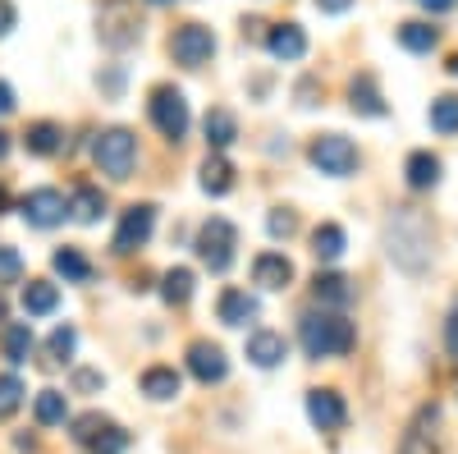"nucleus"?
Masks as SVG:
<instances>
[{
	"label": "nucleus",
	"instance_id": "1",
	"mask_svg": "<svg viewBox=\"0 0 458 454\" xmlns=\"http://www.w3.org/2000/svg\"><path fill=\"white\" fill-rule=\"evenodd\" d=\"M386 253L408 276H422L431 267V225H427V216L412 211V207H399L386 220Z\"/></svg>",
	"mask_w": 458,
	"mask_h": 454
},
{
	"label": "nucleus",
	"instance_id": "2",
	"mask_svg": "<svg viewBox=\"0 0 458 454\" xmlns=\"http://www.w3.org/2000/svg\"><path fill=\"white\" fill-rule=\"evenodd\" d=\"M298 339H302V354L308 358H344L353 345H358V330L349 317L339 313H308L298 321Z\"/></svg>",
	"mask_w": 458,
	"mask_h": 454
},
{
	"label": "nucleus",
	"instance_id": "3",
	"mask_svg": "<svg viewBox=\"0 0 458 454\" xmlns=\"http://www.w3.org/2000/svg\"><path fill=\"white\" fill-rule=\"evenodd\" d=\"M97 37H101V47H110V51L138 47L142 42V19H138L133 0H101V10H97Z\"/></svg>",
	"mask_w": 458,
	"mask_h": 454
},
{
	"label": "nucleus",
	"instance_id": "4",
	"mask_svg": "<svg viewBox=\"0 0 458 454\" xmlns=\"http://www.w3.org/2000/svg\"><path fill=\"white\" fill-rule=\"evenodd\" d=\"M147 116H151V124L161 129V138H170V142H183V138H188V124H193L183 92L170 88V83L151 88V97H147Z\"/></svg>",
	"mask_w": 458,
	"mask_h": 454
},
{
	"label": "nucleus",
	"instance_id": "5",
	"mask_svg": "<svg viewBox=\"0 0 458 454\" xmlns=\"http://www.w3.org/2000/svg\"><path fill=\"white\" fill-rule=\"evenodd\" d=\"M234 248H239V230L225 216H211L198 230V257H202V267L216 271V276H225L229 267H234Z\"/></svg>",
	"mask_w": 458,
	"mask_h": 454
},
{
	"label": "nucleus",
	"instance_id": "6",
	"mask_svg": "<svg viewBox=\"0 0 458 454\" xmlns=\"http://www.w3.org/2000/svg\"><path fill=\"white\" fill-rule=\"evenodd\" d=\"M92 157H97L101 175L129 179L133 166H138V138H133L129 129H106V133H97V142H92Z\"/></svg>",
	"mask_w": 458,
	"mask_h": 454
},
{
	"label": "nucleus",
	"instance_id": "7",
	"mask_svg": "<svg viewBox=\"0 0 458 454\" xmlns=\"http://www.w3.org/2000/svg\"><path fill=\"white\" fill-rule=\"evenodd\" d=\"M308 157H312V166H317L321 175H330V179H349V175L358 170V147L344 138V133H321V138H312Z\"/></svg>",
	"mask_w": 458,
	"mask_h": 454
},
{
	"label": "nucleus",
	"instance_id": "8",
	"mask_svg": "<svg viewBox=\"0 0 458 454\" xmlns=\"http://www.w3.org/2000/svg\"><path fill=\"white\" fill-rule=\"evenodd\" d=\"M69 436L79 445H88L92 454H124L129 450V432L114 427L110 418H101V413H83V418H73Z\"/></svg>",
	"mask_w": 458,
	"mask_h": 454
},
{
	"label": "nucleus",
	"instance_id": "9",
	"mask_svg": "<svg viewBox=\"0 0 458 454\" xmlns=\"http://www.w3.org/2000/svg\"><path fill=\"white\" fill-rule=\"evenodd\" d=\"M170 56H174V64H183V69H202V64L216 56V32H211L207 23H183V28H174Z\"/></svg>",
	"mask_w": 458,
	"mask_h": 454
},
{
	"label": "nucleus",
	"instance_id": "10",
	"mask_svg": "<svg viewBox=\"0 0 458 454\" xmlns=\"http://www.w3.org/2000/svg\"><path fill=\"white\" fill-rule=\"evenodd\" d=\"M151 230H157V207L151 202H133L124 216H120V230H114V253H138Z\"/></svg>",
	"mask_w": 458,
	"mask_h": 454
},
{
	"label": "nucleus",
	"instance_id": "11",
	"mask_svg": "<svg viewBox=\"0 0 458 454\" xmlns=\"http://www.w3.org/2000/svg\"><path fill=\"white\" fill-rule=\"evenodd\" d=\"M188 372H193L202 386L225 381V376H229L225 349H220V345H211V339H193V345H188Z\"/></svg>",
	"mask_w": 458,
	"mask_h": 454
},
{
	"label": "nucleus",
	"instance_id": "12",
	"mask_svg": "<svg viewBox=\"0 0 458 454\" xmlns=\"http://www.w3.org/2000/svg\"><path fill=\"white\" fill-rule=\"evenodd\" d=\"M308 418L317 432H339L349 423V404L339 390H308Z\"/></svg>",
	"mask_w": 458,
	"mask_h": 454
},
{
	"label": "nucleus",
	"instance_id": "13",
	"mask_svg": "<svg viewBox=\"0 0 458 454\" xmlns=\"http://www.w3.org/2000/svg\"><path fill=\"white\" fill-rule=\"evenodd\" d=\"M436 427H440V408L422 404V408H417V418L408 423V432H403L399 454H436Z\"/></svg>",
	"mask_w": 458,
	"mask_h": 454
},
{
	"label": "nucleus",
	"instance_id": "14",
	"mask_svg": "<svg viewBox=\"0 0 458 454\" xmlns=\"http://www.w3.org/2000/svg\"><path fill=\"white\" fill-rule=\"evenodd\" d=\"M64 198L55 193V188H32V193L23 198V220L37 225V230H51V225L64 220Z\"/></svg>",
	"mask_w": 458,
	"mask_h": 454
},
{
	"label": "nucleus",
	"instance_id": "15",
	"mask_svg": "<svg viewBox=\"0 0 458 454\" xmlns=\"http://www.w3.org/2000/svg\"><path fill=\"white\" fill-rule=\"evenodd\" d=\"M266 51H271L276 60H284V64H293V60L308 56V32H302L298 23H276L271 32H266Z\"/></svg>",
	"mask_w": 458,
	"mask_h": 454
},
{
	"label": "nucleus",
	"instance_id": "16",
	"mask_svg": "<svg viewBox=\"0 0 458 454\" xmlns=\"http://www.w3.org/2000/svg\"><path fill=\"white\" fill-rule=\"evenodd\" d=\"M312 294H317V303H321V308H335V313H344V308H349V303L358 298L353 280H349V276H339V271H317V280H312Z\"/></svg>",
	"mask_w": 458,
	"mask_h": 454
},
{
	"label": "nucleus",
	"instance_id": "17",
	"mask_svg": "<svg viewBox=\"0 0 458 454\" xmlns=\"http://www.w3.org/2000/svg\"><path fill=\"white\" fill-rule=\"evenodd\" d=\"M252 280H257L261 289H289V285H293V261H289L284 253H261V257L252 261Z\"/></svg>",
	"mask_w": 458,
	"mask_h": 454
},
{
	"label": "nucleus",
	"instance_id": "18",
	"mask_svg": "<svg viewBox=\"0 0 458 454\" xmlns=\"http://www.w3.org/2000/svg\"><path fill=\"white\" fill-rule=\"evenodd\" d=\"M284 354H289V345L280 330H252L248 335V363L252 367H280Z\"/></svg>",
	"mask_w": 458,
	"mask_h": 454
},
{
	"label": "nucleus",
	"instance_id": "19",
	"mask_svg": "<svg viewBox=\"0 0 458 454\" xmlns=\"http://www.w3.org/2000/svg\"><path fill=\"white\" fill-rule=\"evenodd\" d=\"M349 106L358 110V116H371V120H380L386 116V97H380V88H376V73H358V79L349 83Z\"/></svg>",
	"mask_w": 458,
	"mask_h": 454
},
{
	"label": "nucleus",
	"instance_id": "20",
	"mask_svg": "<svg viewBox=\"0 0 458 454\" xmlns=\"http://www.w3.org/2000/svg\"><path fill=\"white\" fill-rule=\"evenodd\" d=\"M440 157H436V151H412V157L403 161V179H408V188H417V193H422V188H436L440 184Z\"/></svg>",
	"mask_w": 458,
	"mask_h": 454
},
{
	"label": "nucleus",
	"instance_id": "21",
	"mask_svg": "<svg viewBox=\"0 0 458 454\" xmlns=\"http://www.w3.org/2000/svg\"><path fill=\"white\" fill-rule=\"evenodd\" d=\"M23 147L32 151V157H55V151L64 147V129H60V124H51V120H37V124H28Z\"/></svg>",
	"mask_w": 458,
	"mask_h": 454
},
{
	"label": "nucleus",
	"instance_id": "22",
	"mask_svg": "<svg viewBox=\"0 0 458 454\" xmlns=\"http://www.w3.org/2000/svg\"><path fill=\"white\" fill-rule=\"evenodd\" d=\"M60 308V289L51 280H28L23 285V313L28 317H51Z\"/></svg>",
	"mask_w": 458,
	"mask_h": 454
},
{
	"label": "nucleus",
	"instance_id": "23",
	"mask_svg": "<svg viewBox=\"0 0 458 454\" xmlns=\"http://www.w3.org/2000/svg\"><path fill=\"white\" fill-rule=\"evenodd\" d=\"M216 313H220V321H225V326H243V321H252V317H257V298H252L248 289H225Z\"/></svg>",
	"mask_w": 458,
	"mask_h": 454
},
{
	"label": "nucleus",
	"instance_id": "24",
	"mask_svg": "<svg viewBox=\"0 0 458 454\" xmlns=\"http://www.w3.org/2000/svg\"><path fill=\"white\" fill-rule=\"evenodd\" d=\"M202 129H207V142L220 151V147H229L239 138V120H234V110H225V106H216V110H207V120H202Z\"/></svg>",
	"mask_w": 458,
	"mask_h": 454
},
{
	"label": "nucleus",
	"instance_id": "25",
	"mask_svg": "<svg viewBox=\"0 0 458 454\" xmlns=\"http://www.w3.org/2000/svg\"><path fill=\"white\" fill-rule=\"evenodd\" d=\"M344 248H349V239H344V230H339L335 220H326V225H317V230H312V257L317 261H339Z\"/></svg>",
	"mask_w": 458,
	"mask_h": 454
},
{
	"label": "nucleus",
	"instance_id": "26",
	"mask_svg": "<svg viewBox=\"0 0 458 454\" xmlns=\"http://www.w3.org/2000/svg\"><path fill=\"white\" fill-rule=\"evenodd\" d=\"M101 211H106L101 188H92V184H79V188H73V198H69V216H73V220H79V225H92Z\"/></svg>",
	"mask_w": 458,
	"mask_h": 454
},
{
	"label": "nucleus",
	"instance_id": "27",
	"mask_svg": "<svg viewBox=\"0 0 458 454\" xmlns=\"http://www.w3.org/2000/svg\"><path fill=\"white\" fill-rule=\"evenodd\" d=\"M399 42H403V51H412V56H427V51H436V42H440V28H431V23H422V19L399 23Z\"/></svg>",
	"mask_w": 458,
	"mask_h": 454
},
{
	"label": "nucleus",
	"instance_id": "28",
	"mask_svg": "<svg viewBox=\"0 0 458 454\" xmlns=\"http://www.w3.org/2000/svg\"><path fill=\"white\" fill-rule=\"evenodd\" d=\"M202 188H207L211 198H225L229 188H234V166H229V161L220 157V151L202 161Z\"/></svg>",
	"mask_w": 458,
	"mask_h": 454
},
{
	"label": "nucleus",
	"instance_id": "29",
	"mask_svg": "<svg viewBox=\"0 0 458 454\" xmlns=\"http://www.w3.org/2000/svg\"><path fill=\"white\" fill-rule=\"evenodd\" d=\"M179 386H183V381H179L174 367H147V372H142V395H147V399H174Z\"/></svg>",
	"mask_w": 458,
	"mask_h": 454
},
{
	"label": "nucleus",
	"instance_id": "30",
	"mask_svg": "<svg viewBox=\"0 0 458 454\" xmlns=\"http://www.w3.org/2000/svg\"><path fill=\"white\" fill-rule=\"evenodd\" d=\"M51 267L64 276V280H73V285H83V280H92V261L79 253V248H60L55 257H51Z\"/></svg>",
	"mask_w": 458,
	"mask_h": 454
},
{
	"label": "nucleus",
	"instance_id": "31",
	"mask_svg": "<svg viewBox=\"0 0 458 454\" xmlns=\"http://www.w3.org/2000/svg\"><path fill=\"white\" fill-rule=\"evenodd\" d=\"M161 298L170 303V308H183V303L193 298V271H188V267L165 271V280H161Z\"/></svg>",
	"mask_w": 458,
	"mask_h": 454
},
{
	"label": "nucleus",
	"instance_id": "32",
	"mask_svg": "<svg viewBox=\"0 0 458 454\" xmlns=\"http://www.w3.org/2000/svg\"><path fill=\"white\" fill-rule=\"evenodd\" d=\"M28 354H32V326H28V321L5 326V358H10L14 367H23Z\"/></svg>",
	"mask_w": 458,
	"mask_h": 454
},
{
	"label": "nucleus",
	"instance_id": "33",
	"mask_svg": "<svg viewBox=\"0 0 458 454\" xmlns=\"http://www.w3.org/2000/svg\"><path fill=\"white\" fill-rule=\"evenodd\" d=\"M32 413H37V423H42V427H60L69 404H64L60 390H42V395H37V404H32Z\"/></svg>",
	"mask_w": 458,
	"mask_h": 454
},
{
	"label": "nucleus",
	"instance_id": "34",
	"mask_svg": "<svg viewBox=\"0 0 458 454\" xmlns=\"http://www.w3.org/2000/svg\"><path fill=\"white\" fill-rule=\"evenodd\" d=\"M431 129L436 133H458V97L454 92L431 101Z\"/></svg>",
	"mask_w": 458,
	"mask_h": 454
},
{
	"label": "nucleus",
	"instance_id": "35",
	"mask_svg": "<svg viewBox=\"0 0 458 454\" xmlns=\"http://www.w3.org/2000/svg\"><path fill=\"white\" fill-rule=\"evenodd\" d=\"M47 349H51V363H69L73 349H79V330H73V326H55L51 339H47Z\"/></svg>",
	"mask_w": 458,
	"mask_h": 454
},
{
	"label": "nucleus",
	"instance_id": "36",
	"mask_svg": "<svg viewBox=\"0 0 458 454\" xmlns=\"http://www.w3.org/2000/svg\"><path fill=\"white\" fill-rule=\"evenodd\" d=\"M19 404H23V381L14 372H5V376H0V418H14Z\"/></svg>",
	"mask_w": 458,
	"mask_h": 454
},
{
	"label": "nucleus",
	"instance_id": "37",
	"mask_svg": "<svg viewBox=\"0 0 458 454\" xmlns=\"http://www.w3.org/2000/svg\"><path fill=\"white\" fill-rule=\"evenodd\" d=\"M266 230H271V235H276V239H289V235H293V230H298V216H293V211H284V207H280V211H271V220H266Z\"/></svg>",
	"mask_w": 458,
	"mask_h": 454
},
{
	"label": "nucleus",
	"instance_id": "38",
	"mask_svg": "<svg viewBox=\"0 0 458 454\" xmlns=\"http://www.w3.org/2000/svg\"><path fill=\"white\" fill-rule=\"evenodd\" d=\"M19 276H23L19 253H14V248H0V285H14Z\"/></svg>",
	"mask_w": 458,
	"mask_h": 454
},
{
	"label": "nucleus",
	"instance_id": "39",
	"mask_svg": "<svg viewBox=\"0 0 458 454\" xmlns=\"http://www.w3.org/2000/svg\"><path fill=\"white\" fill-rule=\"evenodd\" d=\"M73 386H79V390H101V386H106V376L92 372V367H79V372H73Z\"/></svg>",
	"mask_w": 458,
	"mask_h": 454
},
{
	"label": "nucleus",
	"instance_id": "40",
	"mask_svg": "<svg viewBox=\"0 0 458 454\" xmlns=\"http://www.w3.org/2000/svg\"><path fill=\"white\" fill-rule=\"evenodd\" d=\"M317 10L321 14H344V10H353V0H317Z\"/></svg>",
	"mask_w": 458,
	"mask_h": 454
},
{
	"label": "nucleus",
	"instance_id": "41",
	"mask_svg": "<svg viewBox=\"0 0 458 454\" xmlns=\"http://www.w3.org/2000/svg\"><path fill=\"white\" fill-rule=\"evenodd\" d=\"M417 5H422L427 14H449V10L458 5V0H417Z\"/></svg>",
	"mask_w": 458,
	"mask_h": 454
},
{
	"label": "nucleus",
	"instance_id": "42",
	"mask_svg": "<svg viewBox=\"0 0 458 454\" xmlns=\"http://www.w3.org/2000/svg\"><path fill=\"white\" fill-rule=\"evenodd\" d=\"M14 19H19V14H14V5H10V0H0V37H5V32L14 28Z\"/></svg>",
	"mask_w": 458,
	"mask_h": 454
},
{
	"label": "nucleus",
	"instance_id": "43",
	"mask_svg": "<svg viewBox=\"0 0 458 454\" xmlns=\"http://www.w3.org/2000/svg\"><path fill=\"white\" fill-rule=\"evenodd\" d=\"M14 110V92H10V83H0V116H10Z\"/></svg>",
	"mask_w": 458,
	"mask_h": 454
},
{
	"label": "nucleus",
	"instance_id": "44",
	"mask_svg": "<svg viewBox=\"0 0 458 454\" xmlns=\"http://www.w3.org/2000/svg\"><path fill=\"white\" fill-rule=\"evenodd\" d=\"M449 354H454V358H458V313H454V317H449Z\"/></svg>",
	"mask_w": 458,
	"mask_h": 454
},
{
	"label": "nucleus",
	"instance_id": "45",
	"mask_svg": "<svg viewBox=\"0 0 458 454\" xmlns=\"http://www.w3.org/2000/svg\"><path fill=\"white\" fill-rule=\"evenodd\" d=\"M5 151H10V138H5V133H0V161H5Z\"/></svg>",
	"mask_w": 458,
	"mask_h": 454
},
{
	"label": "nucleus",
	"instance_id": "46",
	"mask_svg": "<svg viewBox=\"0 0 458 454\" xmlns=\"http://www.w3.org/2000/svg\"><path fill=\"white\" fill-rule=\"evenodd\" d=\"M10 207V193H5V184H0V211H5Z\"/></svg>",
	"mask_w": 458,
	"mask_h": 454
},
{
	"label": "nucleus",
	"instance_id": "47",
	"mask_svg": "<svg viewBox=\"0 0 458 454\" xmlns=\"http://www.w3.org/2000/svg\"><path fill=\"white\" fill-rule=\"evenodd\" d=\"M449 73H454V79H458V56H454V60H449Z\"/></svg>",
	"mask_w": 458,
	"mask_h": 454
},
{
	"label": "nucleus",
	"instance_id": "48",
	"mask_svg": "<svg viewBox=\"0 0 458 454\" xmlns=\"http://www.w3.org/2000/svg\"><path fill=\"white\" fill-rule=\"evenodd\" d=\"M147 5H170V0H147Z\"/></svg>",
	"mask_w": 458,
	"mask_h": 454
}]
</instances>
